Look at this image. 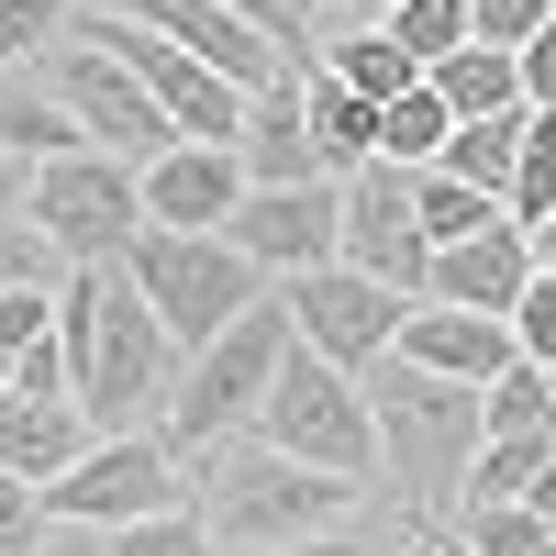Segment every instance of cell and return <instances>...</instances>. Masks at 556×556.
Wrapping results in <instances>:
<instances>
[{"instance_id":"cell-36","label":"cell","mask_w":556,"mask_h":556,"mask_svg":"<svg viewBox=\"0 0 556 556\" xmlns=\"http://www.w3.org/2000/svg\"><path fill=\"white\" fill-rule=\"evenodd\" d=\"M513 345H523V367H556V278L534 267V290L513 301Z\"/></svg>"},{"instance_id":"cell-47","label":"cell","mask_w":556,"mask_h":556,"mask_svg":"<svg viewBox=\"0 0 556 556\" xmlns=\"http://www.w3.org/2000/svg\"><path fill=\"white\" fill-rule=\"evenodd\" d=\"M0 401H12V356H0Z\"/></svg>"},{"instance_id":"cell-10","label":"cell","mask_w":556,"mask_h":556,"mask_svg":"<svg viewBox=\"0 0 556 556\" xmlns=\"http://www.w3.org/2000/svg\"><path fill=\"white\" fill-rule=\"evenodd\" d=\"M45 78H56V101H67V123H78V146H101V156H123L134 178H146L167 146H178V123L146 101V78H134L123 56H101L89 34H67L56 56H45Z\"/></svg>"},{"instance_id":"cell-44","label":"cell","mask_w":556,"mask_h":556,"mask_svg":"<svg viewBox=\"0 0 556 556\" xmlns=\"http://www.w3.org/2000/svg\"><path fill=\"white\" fill-rule=\"evenodd\" d=\"M34 556H112V534H89V523H56V534H45Z\"/></svg>"},{"instance_id":"cell-28","label":"cell","mask_w":556,"mask_h":556,"mask_svg":"<svg viewBox=\"0 0 556 556\" xmlns=\"http://www.w3.org/2000/svg\"><path fill=\"white\" fill-rule=\"evenodd\" d=\"M545 456H556V434H501V445H479V468H468V513H479V501H523V490L545 479Z\"/></svg>"},{"instance_id":"cell-35","label":"cell","mask_w":556,"mask_h":556,"mask_svg":"<svg viewBox=\"0 0 556 556\" xmlns=\"http://www.w3.org/2000/svg\"><path fill=\"white\" fill-rule=\"evenodd\" d=\"M112 556H223V545L201 534V513H156V523H134V534H112Z\"/></svg>"},{"instance_id":"cell-23","label":"cell","mask_w":556,"mask_h":556,"mask_svg":"<svg viewBox=\"0 0 556 556\" xmlns=\"http://www.w3.org/2000/svg\"><path fill=\"white\" fill-rule=\"evenodd\" d=\"M323 78H334V89H356L367 112H390L401 89H424V67H412L390 34H323Z\"/></svg>"},{"instance_id":"cell-13","label":"cell","mask_w":556,"mask_h":556,"mask_svg":"<svg viewBox=\"0 0 556 556\" xmlns=\"http://www.w3.org/2000/svg\"><path fill=\"white\" fill-rule=\"evenodd\" d=\"M223 245L267 278H312L345 256V178H301V190H245V212L223 223Z\"/></svg>"},{"instance_id":"cell-32","label":"cell","mask_w":556,"mask_h":556,"mask_svg":"<svg viewBox=\"0 0 556 556\" xmlns=\"http://www.w3.org/2000/svg\"><path fill=\"white\" fill-rule=\"evenodd\" d=\"M456 534H468V556H545L556 545L523 501H479V513H456Z\"/></svg>"},{"instance_id":"cell-37","label":"cell","mask_w":556,"mask_h":556,"mask_svg":"<svg viewBox=\"0 0 556 556\" xmlns=\"http://www.w3.org/2000/svg\"><path fill=\"white\" fill-rule=\"evenodd\" d=\"M34 345H56V290H12L0 301V356H34Z\"/></svg>"},{"instance_id":"cell-5","label":"cell","mask_w":556,"mask_h":556,"mask_svg":"<svg viewBox=\"0 0 556 556\" xmlns=\"http://www.w3.org/2000/svg\"><path fill=\"white\" fill-rule=\"evenodd\" d=\"M123 278L146 290V312L167 323V345H178V356H201L212 334H235V323H245V312L278 290V278H267V267H245L223 235H156V223L134 235Z\"/></svg>"},{"instance_id":"cell-39","label":"cell","mask_w":556,"mask_h":556,"mask_svg":"<svg viewBox=\"0 0 556 556\" xmlns=\"http://www.w3.org/2000/svg\"><path fill=\"white\" fill-rule=\"evenodd\" d=\"M12 401H78V367H67V345H34V356H12Z\"/></svg>"},{"instance_id":"cell-22","label":"cell","mask_w":556,"mask_h":556,"mask_svg":"<svg viewBox=\"0 0 556 556\" xmlns=\"http://www.w3.org/2000/svg\"><path fill=\"white\" fill-rule=\"evenodd\" d=\"M301 123H312V146H323V178H356V167H379V112L356 101V89H334V78H301Z\"/></svg>"},{"instance_id":"cell-29","label":"cell","mask_w":556,"mask_h":556,"mask_svg":"<svg viewBox=\"0 0 556 556\" xmlns=\"http://www.w3.org/2000/svg\"><path fill=\"white\" fill-rule=\"evenodd\" d=\"M235 23H256L290 67H323V0H223Z\"/></svg>"},{"instance_id":"cell-21","label":"cell","mask_w":556,"mask_h":556,"mask_svg":"<svg viewBox=\"0 0 556 556\" xmlns=\"http://www.w3.org/2000/svg\"><path fill=\"white\" fill-rule=\"evenodd\" d=\"M424 89L445 101V123H501V112H523V67L501 56V45H456V56H434Z\"/></svg>"},{"instance_id":"cell-33","label":"cell","mask_w":556,"mask_h":556,"mask_svg":"<svg viewBox=\"0 0 556 556\" xmlns=\"http://www.w3.org/2000/svg\"><path fill=\"white\" fill-rule=\"evenodd\" d=\"M56 278H67V256L45 245L34 223H0V301H12V290H56Z\"/></svg>"},{"instance_id":"cell-14","label":"cell","mask_w":556,"mask_h":556,"mask_svg":"<svg viewBox=\"0 0 556 556\" xmlns=\"http://www.w3.org/2000/svg\"><path fill=\"white\" fill-rule=\"evenodd\" d=\"M101 12H123V23H146V34H167L178 56H201L212 78H235L245 101H256L267 78H290V56H278V45H267L256 23H235V12H223V0H101Z\"/></svg>"},{"instance_id":"cell-27","label":"cell","mask_w":556,"mask_h":556,"mask_svg":"<svg viewBox=\"0 0 556 556\" xmlns=\"http://www.w3.org/2000/svg\"><path fill=\"white\" fill-rule=\"evenodd\" d=\"M412 212H424V235H434V245H468V235H490V223H513L501 201H479L468 178H445V167L412 178Z\"/></svg>"},{"instance_id":"cell-18","label":"cell","mask_w":556,"mask_h":556,"mask_svg":"<svg viewBox=\"0 0 556 556\" xmlns=\"http://www.w3.org/2000/svg\"><path fill=\"white\" fill-rule=\"evenodd\" d=\"M301 78H267L256 101H245V134H235V156H245V190H301V178H323V146H312V123H301Z\"/></svg>"},{"instance_id":"cell-20","label":"cell","mask_w":556,"mask_h":556,"mask_svg":"<svg viewBox=\"0 0 556 556\" xmlns=\"http://www.w3.org/2000/svg\"><path fill=\"white\" fill-rule=\"evenodd\" d=\"M0 156H23V167L78 156V123H67V101H56L45 67H0Z\"/></svg>"},{"instance_id":"cell-45","label":"cell","mask_w":556,"mask_h":556,"mask_svg":"<svg viewBox=\"0 0 556 556\" xmlns=\"http://www.w3.org/2000/svg\"><path fill=\"white\" fill-rule=\"evenodd\" d=\"M523 513H534V523H545V534H556V456H545V479H534V490H523Z\"/></svg>"},{"instance_id":"cell-31","label":"cell","mask_w":556,"mask_h":556,"mask_svg":"<svg viewBox=\"0 0 556 556\" xmlns=\"http://www.w3.org/2000/svg\"><path fill=\"white\" fill-rule=\"evenodd\" d=\"M390 45H401L412 67L456 56V45H468V0H401V12H390Z\"/></svg>"},{"instance_id":"cell-8","label":"cell","mask_w":556,"mask_h":556,"mask_svg":"<svg viewBox=\"0 0 556 556\" xmlns=\"http://www.w3.org/2000/svg\"><path fill=\"white\" fill-rule=\"evenodd\" d=\"M156 513H190V468L167 456V434H101L45 490V523H89V534H134Z\"/></svg>"},{"instance_id":"cell-2","label":"cell","mask_w":556,"mask_h":556,"mask_svg":"<svg viewBox=\"0 0 556 556\" xmlns=\"http://www.w3.org/2000/svg\"><path fill=\"white\" fill-rule=\"evenodd\" d=\"M367 501H379V490L323 479V468H301V456H278V445H256V434L212 445L201 468H190V513H201V534H212V545H235V556H278V545L356 534V523H367Z\"/></svg>"},{"instance_id":"cell-7","label":"cell","mask_w":556,"mask_h":556,"mask_svg":"<svg viewBox=\"0 0 556 556\" xmlns=\"http://www.w3.org/2000/svg\"><path fill=\"white\" fill-rule=\"evenodd\" d=\"M23 223H34L67 267H123L134 235H146V178H134L123 156H101V146H78V156H56V167H34V212H23Z\"/></svg>"},{"instance_id":"cell-48","label":"cell","mask_w":556,"mask_h":556,"mask_svg":"<svg viewBox=\"0 0 556 556\" xmlns=\"http://www.w3.org/2000/svg\"><path fill=\"white\" fill-rule=\"evenodd\" d=\"M545 379H556V367H545Z\"/></svg>"},{"instance_id":"cell-25","label":"cell","mask_w":556,"mask_h":556,"mask_svg":"<svg viewBox=\"0 0 556 556\" xmlns=\"http://www.w3.org/2000/svg\"><path fill=\"white\" fill-rule=\"evenodd\" d=\"M445 101H434V89H401V101L379 112V167H412V178H424V167H445Z\"/></svg>"},{"instance_id":"cell-49","label":"cell","mask_w":556,"mask_h":556,"mask_svg":"<svg viewBox=\"0 0 556 556\" xmlns=\"http://www.w3.org/2000/svg\"><path fill=\"white\" fill-rule=\"evenodd\" d=\"M545 556H556V545H545Z\"/></svg>"},{"instance_id":"cell-26","label":"cell","mask_w":556,"mask_h":556,"mask_svg":"<svg viewBox=\"0 0 556 556\" xmlns=\"http://www.w3.org/2000/svg\"><path fill=\"white\" fill-rule=\"evenodd\" d=\"M479 434H556V379L545 367H501V379L479 390Z\"/></svg>"},{"instance_id":"cell-12","label":"cell","mask_w":556,"mask_h":556,"mask_svg":"<svg viewBox=\"0 0 556 556\" xmlns=\"http://www.w3.org/2000/svg\"><path fill=\"white\" fill-rule=\"evenodd\" d=\"M356 278H379L390 301H424V278H434V235H424V212H412V167H356L345 178V256Z\"/></svg>"},{"instance_id":"cell-11","label":"cell","mask_w":556,"mask_h":556,"mask_svg":"<svg viewBox=\"0 0 556 556\" xmlns=\"http://www.w3.org/2000/svg\"><path fill=\"white\" fill-rule=\"evenodd\" d=\"M278 301H290V345L323 356V367H345V379H367L390 345H401V312L379 278H356V267H312V278H278Z\"/></svg>"},{"instance_id":"cell-24","label":"cell","mask_w":556,"mask_h":556,"mask_svg":"<svg viewBox=\"0 0 556 556\" xmlns=\"http://www.w3.org/2000/svg\"><path fill=\"white\" fill-rule=\"evenodd\" d=\"M523 123H534V112H501V123H456V134H445V178H468L479 201H513V167H523Z\"/></svg>"},{"instance_id":"cell-16","label":"cell","mask_w":556,"mask_h":556,"mask_svg":"<svg viewBox=\"0 0 556 556\" xmlns=\"http://www.w3.org/2000/svg\"><path fill=\"white\" fill-rule=\"evenodd\" d=\"M523 290H534V235L523 223H490V235H468V245H434V278H424V301L490 312V323H513Z\"/></svg>"},{"instance_id":"cell-9","label":"cell","mask_w":556,"mask_h":556,"mask_svg":"<svg viewBox=\"0 0 556 556\" xmlns=\"http://www.w3.org/2000/svg\"><path fill=\"white\" fill-rule=\"evenodd\" d=\"M67 34H89L101 56H123L134 78H146V101L178 123V146H235V134H245V89H235V78H212L201 56H178L167 34H146V23L101 12V0H78V23H67Z\"/></svg>"},{"instance_id":"cell-15","label":"cell","mask_w":556,"mask_h":556,"mask_svg":"<svg viewBox=\"0 0 556 556\" xmlns=\"http://www.w3.org/2000/svg\"><path fill=\"white\" fill-rule=\"evenodd\" d=\"M245 212V156L235 146H167L146 167V223L156 235H223Z\"/></svg>"},{"instance_id":"cell-6","label":"cell","mask_w":556,"mask_h":556,"mask_svg":"<svg viewBox=\"0 0 556 556\" xmlns=\"http://www.w3.org/2000/svg\"><path fill=\"white\" fill-rule=\"evenodd\" d=\"M256 445L301 456V468H323V479H356V490H379V424H367V390L345 379V367L301 356V345H290V367H278L267 412H256Z\"/></svg>"},{"instance_id":"cell-41","label":"cell","mask_w":556,"mask_h":556,"mask_svg":"<svg viewBox=\"0 0 556 556\" xmlns=\"http://www.w3.org/2000/svg\"><path fill=\"white\" fill-rule=\"evenodd\" d=\"M513 67H523V112H556V12H545V34L523 45Z\"/></svg>"},{"instance_id":"cell-34","label":"cell","mask_w":556,"mask_h":556,"mask_svg":"<svg viewBox=\"0 0 556 556\" xmlns=\"http://www.w3.org/2000/svg\"><path fill=\"white\" fill-rule=\"evenodd\" d=\"M556 0H468V45H501V56H523V45L545 34Z\"/></svg>"},{"instance_id":"cell-40","label":"cell","mask_w":556,"mask_h":556,"mask_svg":"<svg viewBox=\"0 0 556 556\" xmlns=\"http://www.w3.org/2000/svg\"><path fill=\"white\" fill-rule=\"evenodd\" d=\"M278 556H412V513H401V534L356 523V534H323V545H278Z\"/></svg>"},{"instance_id":"cell-46","label":"cell","mask_w":556,"mask_h":556,"mask_svg":"<svg viewBox=\"0 0 556 556\" xmlns=\"http://www.w3.org/2000/svg\"><path fill=\"white\" fill-rule=\"evenodd\" d=\"M534 267H545V278H556V223H534Z\"/></svg>"},{"instance_id":"cell-1","label":"cell","mask_w":556,"mask_h":556,"mask_svg":"<svg viewBox=\"0 0 556 556\" xmlns=\"http://www.w3.org/2000/svg\"><path fill=\"white\" fill-rule=\"evenodd\" d=\"M56 345L78 367V412L89 434H156L167 401H178V356L167 323L146 312V290H134L123 267H67L56 278Z\"/></svg>"},{"instance_id":"cell-19","label":"cell","mask_w":556,"mask_h":556,"mask_svg":"<svg viewBox=\"0 0 556 556\" xmlns=\"http://www.w3.org/2000/svg\"><path fill=\"white\" fill-rule=\"evenodd\" d=\"M89 445H101V434H89L78 401H0V468H12L23 490H56Z\"/></svg>"},{"instance_id":"cell-43","label":"cell","mask_w":556,"mask_h":556,"mask_svg":"<svg viewBox=\"0 0 556 556\" xmlns=\"http://www.w3.org/2000/svg\"><path fill=\"white\" fill-rule=\"evenodd\" d=\"M23 212H34V167L0 156V223H23Z\"/></svg>"},{"instance_id":"cell-30","label":"cell","mask_w":556,"mask_h":556,"mask_svg":"<svg viewBox=\"0 0 556 556\" xmlns=\"http://www.w3.org/2000/svg\"><path fill=\"white\" fill-rule=\"evenodd\" d=\"M534 235V223H556V112H534L523 123V167H513V201H501Z\"/></svg>"},{"instance_id":"cell-4","label":"cell","mask_w":556,"mask_h":556,"mask_svg":"<svg viewBox=\"0 0 556 556\" xmlns=\"http://www.w3.org/2000/svg\"><path fill=\"white\" fill-rule=\"evenodd\" d=\"M278 367H290V301H256L235 334H212L190 367H178V401H167V456L178 468H201L212 445H235V434H256V412H267V390H278Z\"/></svg>"},{"instance_id":"cell-3","label":"cell","mask_w":556,"mask_h":556,"mask_svg":"<svg viewBox=\"0 0 556 556\" xmlns=\"http://www.w3.org/2000/svg\"><path fill=\"white\" fill-rule=\"evenodd\" d=\"M367 424H379V490H401L412 523H456L468 513V468H479V390L434 379L412 356H379L367 367Z\"/></svg>"},{"instance_id":"cell-17","label":"cell","mask_w":556,"mask_h":556,"mask_svg":"<svg viewBox=\"0 0 556 556\" xmlns=\"http://www.w3.org/2000/svg\"><path fill=\"white\" fill-rule=\"evenodd\" d=\"M390 356L434 367V379H456V390H490L501 367H523L513 323H490V312H445V301H412V312H401V345H390Z\"/></svg>"},{"instance_id":"cell-42","label":"cell","mask_w":556,"mask_h":556,"mask_svg":"<svg viewBox=\"0 0 556 556\" xmlns=\"http://www.w3.org/2000/svg\"><path fill=\"white\" fill-rule=\"evenodd\" d=\"M401 0H323V34H390Z\"/></svg>"},{"instance_id":"cell-38","label":"cell","mask_w":556,"mask_h":556,"mask_svg":"<svg viewBox=\"0 0 556 556\" xmlns=\"http://www.w3.org/2000/svg\"><path fill=\"white\" fill-rule=\"evenodd\" d=\"M45 534H56V523H45V490H23L12 468H0V556H34Z\"/></svg>"}]
</instances>
